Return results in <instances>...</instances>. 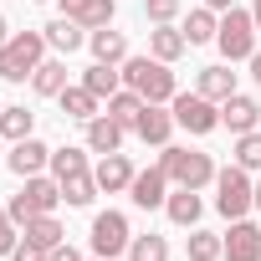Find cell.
<instances>
[{"instance_id":"cell-1","label":"cell","mask_w":261,"mask_h":261,"mask_svg":"<svg viewBox=\"0 0 261 261\" xmlns=\"http://www.w3.org/2000/svg\"><path fill=\"white\" fill-rule=\"evenodd\" d=\"M159 169L169 174L174 190H205V185H215V174H220L215 159H210L205 149H179V144H164Z\"/></svg>"},{"instance_id":"cell-2","label":"cell","mask_w":261,"mask_h":261,"mask_svg":"<svg viewBox=\"0 0 261 261\" xmlns=\"http://www.w3.org/2000/svg\"><path fill=\"white\" fill-rule=\"evenodd\" d=\"M51 174L62 185V200L67 205H92L97 200V174L87 169V154L82 149H51Z\"/></svg>"},{"instance_id":"cell-3","label":"cell","mask_w":261,"mask_h":261,"mask_svg":"<svg viewBox=\"0 0 261 261\" xmlns=\"http://www.w3.org/2000/svg\"><path fill=\"white\" fill-rule=\"evenodd\" d=\"M123 87H134L144 102H174V72L159 57H128L123 62Z\"/></svg>"},{"instance_id":"cell-4","label":"cell","mask_w":261,"mask_h":261,"mask_svg":"<svg viewBox=\"0 0 261 261\" xmlns=\"http://www.w3.org/2000/svg\"><path fill=\"white\" fill-rule=\"evenodd\" d=\"M41 62H46V31H11V41L0 46V77L6 82H26Z\"/></svg>"},{"instance_id":"cell-5","label":"cell","mask_w":261,"mask_h":261,"mask_svg":"<svg viewBox=\"0 0 261 261\" xmlns=\"http://www.w3.org/2000/svg\"><path fill=\"white\" fill-rule=\"evenodd\" d=\"M251 205H256V185H251V169H241V164L220 169V174H215V210H220L225 220H241Z\"/></svg>"},{"instance_id":"cell-6","label":"cell","mask_w":261,"mask_h":261,"mask_svg":"<svg viewBox=\"0 0 261 261\" xmlns=\"http://www.w3.org/2000/svg\"><path fill=\"white\" fill-rule=\"evenodd\" d=\"M215 46L225 51V62H251L256 51V16L251 11H225L220 16V31H215Z\"/></svg>"},{"instance_id":"cell-7","label":"cell","mask_w":261,"mask_h":261,"mask_svg":"<svg viewBox=\"0 0 261 261\" xmlns=\"http://www.w3.org/2000/svg\"><path fill=\"white\" fill-rule=\"evenodd\" d=\"M57 205H62V185H57V179L31 174V179L21 185V195H16L6 210H11V220H16V225H26V220H36V215H51Z\"/></svg>"},{"instance_id":"cell-8","label":"cell","mask_w":261,"mask_h":261,"mask_svg":"<svg viewBox=\"0 0 261 261\" xmlns=\"http://www.w3.org/2000/svg\"><path fill=\"white\" fill-rule=\"evenodd\" d=\"M169 113H174V123L185 128V134H195V139H205V134L220 128V108H215L205 92H174Z\"/></svg>"},{"instance_id":"cell-9","label":"cell","mask_w":261,"mask_h":261,"mask_svg":"<svg viewBox=\"0 0 261 261\" xmlns=\"http://www.w3.org/2000/svg\"><path fill=\"white\" fill-rule=\"evenodd\" d=\"M128 241H134V230H128V215H123V210H102V215L92 220V256L113 261V256L128 251Z\"/></svg>"},{"instance_id":"cell-10","label":"cell","mask_w":261,"mask_h":261,"mask_svg":"<svg viewBox=\"0 0 261 261\" xmlns=\"http://www.w3.org/2000/svg\"><path fill=\"white\" fill-rule=\"evenodd\" d=\"M220 241H225V261H261V225H251L246 215L230 220V230Z\"/></svg>"},{"instance_id":"cell-11","label":"cell","mask_w":261,"mask_h":261,"mask_svg":"<svg viewBox=\"0 0 261 261\" xmlns=\"http://www.w3.org/2000/svg\"><path fill=\"white\" fill-rule=\"evenodd\" d=\"M6 164H11V174H21V179H31V174H41L46 164H51V149L31 134V139H16V149L6 154Z\"/></svg>"},{"instance_id":"cell-12","label":"cell","mask_w":261,"mask_h":261,"mask_svg":"<svg viewBox=\"0 0 261 261\" xmlns=\"http://www.w3.org/2000/svg\"><path fill=\"white\" fill-rule=\"evenodd\" d=\"M174 128H179V123H174V113H164V102H144V113H139V123H134V134H139L144 144L164 149Z\"/></svg>"},{"instance_id":"cell-13","label":"cell","mask_w":261,"mask_h":261,"mask_svg":"<svg viewBox=\"0 0 261 261\" xmlns=\"http://www.w3.org/2000/svg\"><path fill=\"white\" fill-rule=\"evenodd\" d=\"M128 195H134V205L139 210H159L164 200H169V174L154 164V169H144V174H134V185H128Z\"/></svg>"},{"instance_id":"cell-14","label":"cell","mask_w":261,"mask_h":261,"mask_svg":"<svg viewBox=\"0 0 261 261\" xmlns=\"http://www.w3.org/2000/svg\"><path fill=\"white\" fill-rule=\"evenodd\" d=\"M220 123L230 128V134H251V128L261 123V102L246 97V92H230V97L220 102Z\"/></svg>"},{"instance_id":"cell-15","label":"cell","mask_w":261,"mask_h":261,"mask_svg":"<svg viewBox=\"0 0 261 261\" xmlns=\"http://www.w3.org/2000/svg\"><path fill=\"white\" fill-rule=\"evenodd\" d=\"M123 134H128V128H123L113 113L87 118V149H92V154H118V149H123Z\"/></svg>"},{"instance_id":"cell-16","label":"cell","mask_w":261,"mask_h":261,"mask_svg":"<svg viewBox=\"0 0 261 261\" xmlns=\"http://www.w3.org/2000/svg\"><path fill=\"white\" fill-rule=\"evenodd\" d=\"M62 16H72L77 26L97 31V26H113V0H57Z\"/></svg>"},{"instance_id":"cell-17","label":"cell","mask_w":261,"mask_h":261,"mask_svg":"<svg viewBox=\"0 0 261 261\" xmlns=\"http://www.w3.org/2000/svg\"><path fill=\"white\" fill-rule=\"evenodd\" d=\"M87 46H92V62H113V67H123V62H128V36H123V31H113V26L87 31Z\"/></svg>"},{"instance_id":"cell-18","label":"cell","mask_w":261,"mask_h":261,"mask_svg":"<svg viewBox=\"0 0 261 261\" xmlns=\"http://www.w3.org/2000/svg\"><path fill=\"white\" fill-rule=\"evenodd\" d=\"M92 174H97V190H108V195H118V190H128V185H134V174H139V169L128 164L123 154H102V164H97Z\"/></svg>"},{"instance_id":"cell-19","label":"cell","mask_w":261,"mask_h":261,"mask_svg":"<svg viewBox=\"0 0 261 261\" xmlns=\"http://www.w3.org/2000/svg\"><path fill=\"white\" fill-rule=\"evenodd\" d=\"M41 31H46V46H57L62 57H72L77 46H87V26H77L72 16H57V21L41 26Z\"/></svg>"},{"instance_id":"cell-20","label":"cell","mask_w":261,"mask_h":261,"mask_svg":"<svg viewBox=\"0 0 261 261\" xmlns=\"http://www.w3.org/2000/svg\"><path fill=\"white\" fill-rule=\"evenodd\" d=\"M185 51H190L185 31H174V26H154V31H149V57H159V62H179Z\"/></svg>"},{"instance_id":"cell-21","label":"cell","mask_w":261,"mask_h":261,"mask_svg":"<svg viewBox=\"0 0 261 261\" xmlns=\"http://www.w3.org/2000/svg\"><path fill=\"white\" fill-rule=\"evenodd\" d=\"M57 102H62V113H67V118H77V123H87V118H97V113H102V97H97L92 87H67Z\"/></svg>"},{"instance_id":"cell-22","label":"cell","mask_w":261,"mask_h":261,"mask_svg":"<svg viewBox=\"0 0 261 261\" xmlns=\"http://www.w3.org/2000/svg\"><path fill=\"white\" fill-rule=\"evenodd\" d=\"M21 236H26V246H36V251H51V246L67 241V230L57 225V215H36V220H26Z\"/></svg>"},{"instance_id":"cell-23","label":"cell","mask_w":261,"mask_h":261,"mask_svg":"<svg viewBox=\"0 0 261 261\" xmlns=\"http://www.w3.org/2000/svg\"><path fill=\"white\" fill-rule=\"evenodd\" d=\"M164 210H169V220H174V225H190V230H195L205 205H200V190H174V195L164 200Z\"/></svg>"},{"instance_id":"cell-24","label":"cell","mask_w":261,"mask_h":261,"mask_svg":"<svg viewBox=\"0 0 261 261\" xmlns=\"http://www.w3.org/2000/svg\"><path fill=\"white\" fill-rule=\"evenodd\" d=\"M179 31H185V41H190V46H205V41H215L220 21H215V11H210V6H200V11H190V16H185V26H179Z\"/></svg>"},{"instance_id":"cell-25","label":"cell","mask_w":261,"mask_h":261,"mask_svg":"<svg viewBox=\"0 0 261 261\" xmlns=\"http://www.w3.org/2000/svg\"><path fill=\"white\" fill-rule=\"evenodd\" d=\"M31 87H36V97H62L67 92V62H41L31 72Z\"/></svg>"},{"instance_id":"cell-26","label":"cell","mask_w":261,"mask_h":261,"mask_svg":"<svg viewBox=\"0 0 261 261\" xmlns=\"http://www.w3.org/2000/svg\"><path fill=\"white\" fill-rule=\"evenodd\" d=\"M82 87H92L97 97H113V92L123 87V67H113V62H92V67L82 72Z\"/></svg>"},{"instance_id":"cell-27","label":"cell","mask_w":261,"mask_h":261,"mask_svg":"<svg viewBox=\"0 0 261 261\" xmlns=\"http://www.w3.org/2000/svg\"><path fill=\"white\" fill-rule=\"evenodd\" d=\"M195 92H205L210 102H225L230 92H236V72L230 67H200V87Z\"/></svg>"},{"instance_id":"cell-28","label":"cell","mask_w":261,"mask_h":261,"mask_svg":"<svg viewBox=\"0 0 261 261\" xmlns=\"http://www.w3.org/2000/svg\"><path fill=\"white\" fill-rule=\"evenodd\" d=\"M102 113H113L123 128H134V123H139V113H144V97H139L134 87H118V92L108 97V108H102Z\"/></svg>"},{"instance_id":"cell-29","label":"cell","mask_w":261,"mask_h":261,"mask_svg":"<svg viewBox=\"0 0 261 261\" xmlns=\"http://www.w3.org/2000/svg\"><path fill=\"white\" fill-rule=\"evenodd\" d=\"M185 251H190V261H220V256H225V241H220L215 230H190Z\"/></svg>"},{"instance_id":"cell-30","label":"cell","mask_w":261,"mask_h":261,"mask_svg":"<svg viewBox=\"0 0 261 261\" xmlns=\"http://www.w3.org/2000/svg\"><path fill=\"white\" fill-rule=\"evenodd\" d=\"M128 261H169V241L164 236H134L128 241Z\"/></svg>"},{"instance_id":"cell-31","label":"cell","mask_w":261,"mask_h":261,"mask_svg":"<svg viewBox=\"0 0 261 261\" xmlns=\"http://www.w3.org/2000/svg\"><path fill=\"white\" fill-rule=\"evenodd\" d=\"M31 128H36V113H26V108H0V134H6L11 144H16V139H31Z\"/></svg>"},{"instance_id":"cell-32","label":"cell","mask_w":261,"mask_h":261,"mask_svg":"<svg viewBox=\"0 0 261 261\" xmlns=\"http://www.w3.org/2000/svg\"><path fill=\"white\" fill-rule=\"evenodd\" d=\"M236 164L241 169H261V134H236Z\"/></svg>"},{"instance_id":"cell-33","label":"cell","mask_w":261,"mask_h":261,"mask_svg":"<svg viewBox=\"0 0 261 261\" xmlns=\"http://www.w3.org/2000/svg\"><path fill=\"white\" fill-rule=\"evenodd\" d=\"M179 6H185V0H144V16H149L154 26H169V21L179 16Z\"/></svg>"},{"instance_id":"cell-34","label":"cell","mask_w":261,"mask_h":261,"mask_svg":"<svg viewBox=\"0 0 261 261\" xmlns=\"http://www.w3.org/2000/svg\"><path fill=\"white\" fill-rule=\"evenodd\" d=\"M21 246V225L11 220V210H0V256H11Z\"/></svg>"},{"instance_id":"cell-35","label":"cell","mask_w":261,"mask_h":261,"mask_svg":"<svg viewBox=\"0 0 261 261\" xmlns=\"http://www.w3.org/2000/svg\"><path fill=\"white\" fill-rule=\"evenodd\" d=\"M46 261H82V251L62 241V246H51V251H46Z\"/></svg>"},{"instance_id":"cell-36","label":"cell","mask_w":261,"mask_h":261,"mask_svg":"<svg viewBox=\"0 0 261 261\" xmlns=\"http://www.w3.org/2000/svg\"><path fill=\"white\" fill-rule=\"evenodd\" d=\"M11 261H46V251H36V246H26V241H21V246L11 251Z\"/></svg>"},{"instance_id":"cell-37","label":"cell","mask_w":261,"mask_h":261,"mask_svg":"<svg viewBox=\"0 0 261 261\" xmlns=\"http://www.w3.org/2000/svg\"><path fill=\"white\" fill-rule=\"evenodd\" d=\"M251 77L261 82V51H251Z\"/></svg>"},{"instance_id":"cell-38","label":"cell","mask_w":261,"mask_h":261,"mask_svg":"<svg viewBox=\"0 0 261 261\" xmlns=\"http://www.w3.org/2000/svg\"><path fill=\"white\" fill-rule=\"evenodd\" d=\"M205 6H210V11H230V6H236V0H205Z\"/></svg>"},{"instance_id":"cell-39","label":"cell","mask_w":261,"mask_h":261,"mask_svg":"<svg viewBox=\"0 0 261 261\" xmlns=\"http://www.w3.org/2000/svg\"><path fill=\"white\" fill-rule=\"evenodd\" d=\"M11 41V26H6V16H0V46H6Z\"/></svg>"},{"instance_id":"cell-40","label":"cell","mask_w":261,"mask_h":261,"mask_svg":"<svg viewBox=\"0 0 261 261\" xmlns=\"http://www.w3.org/2000/svg\"><path fill=\"white\" fill-rule=\"evenodd\" d=\"M251 16H256V31H261V0H256V6H251Z\"/></svg>"},{"instance_id":"cell-41","label":"cell","mask_w":261,"mask_h":261,"mask_svg":"<svg viewBox=\"0 0 261 261\" xmlns=\"http://www.w3.org/2000/svg\"><path fill=\"white\" fill-rule=\"evenodd\" d=\"M256 210H261V179H256Z\"/></svg>"},{"instance_id":"cell-42","label":"cell","mask_w":261,"mask_h":261,"mask_svg":"<svg viewBox=\"0 0 261 261\" xmlns=\"http://www.w3.org/2000/svg\"><path fill=\"white\" fill-rule=\"evenodd\" d=\"M97 261H102V256H97Z\"/></svg>"}]
</instances>
